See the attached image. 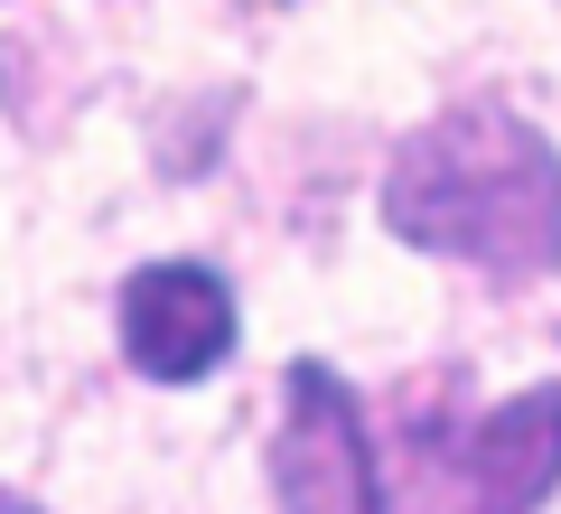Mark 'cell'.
I'll return each mask as SVG.
<instances>
[{"instance_id":"3957f363","label":"cell","mask_w":561,"mask_h":514,"mask_svg":"<svg viewBox=\"0 0 561 514\" xmlns=\"http://www.w3.org/2000/svg\"><path fill=\"white\" fill-rule=\"evenodd\" d=\"M122 356L150 384H197L234 356V290L206 262H150L122 281Z\"/></svg>"},{"instance_id":"6da1fadb","label":"cell","mask_w":561,"mask_h":514,"mask_svg":"<svg viewBox=\"0 0 561 514\" xmlns=\"http://www.w3.org/2000/svg\"><path fill=\"white\" fill-rule=\"evenodd\" d=\"M383 225L496 281L561 272V150L505 103H449L393 150Z\"/></svg>"},{"instance_id":"277c9868","label":"cell","mask_w":561,"mask_h":514,"mask_svg":"<svg viewBox=\"0 0 561 514\" xmlns=\"http://www.w3.org/2000/svg\"><path fill=\"white\" fill-rule=\"evenodd\" d=\"M459 477H468L478 505H542L561 487V384H534V393L496 402L468 431Z\"/></svg>"},{"instance_id":"7a4b0ae2","label":"cell","mask_w":561,"mask_h":514,"mask_svg":"<svg viewBox=\"0 0 561 514\" xmlns=\"http://www.w3.org/2000/svg\"><path fill=\"white\" fill-rule=\"evenodd\" d=\"M272 495L280 505H383L365 412L328 365H290V402H280V439H272Z\"/></svg>"}]
</instances>
